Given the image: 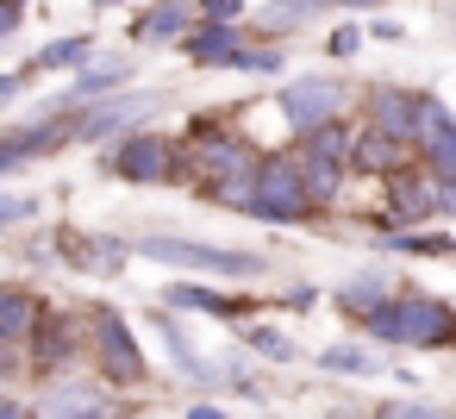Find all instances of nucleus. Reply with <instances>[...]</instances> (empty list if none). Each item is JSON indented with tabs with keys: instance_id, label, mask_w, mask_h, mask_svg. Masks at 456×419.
<instances>
[{
	"instance_id": "f257e3e1",
	"label": "nucleus",
	"mask_w": 456,
	"mask_h": 419,
	"mask_svg": "<svg viewBox=\"0 0 456 419\" xmlns=\"http://www.w3.org/2000/svg\"><path fill=\"white\" fill-rule=\"evenodd\" d=\"M369 344H400V350H456V307L419 288H400L394 300L369 307L356 319Z\"/></svg>"
},
{
	"instance_id": "393cba45",
	"label": "nucleus",
	"mask_w": 456,
	"mask_h": 419,
	"mask_svg": "<svg viewBox=\"0 0 456 419\" xmlns=\"http://www.w3.org/2000/svg\"><path fill=\"white\" fill-rule=\"evenodd\" d=\"M244 350H256V357H269V363H294V338L281 332V325H244Z\"/></svg>"
},
{
	"instance_id": "e433bc0d",
	"label": "nucleus",
	"mask_w": 456,
	"mask_h": 419,
	"mask_svg": "<svg viewBox=\"0 0 456 419\" xmlns=\"http://www.w3.org/2000/svg\"><path fill=\"white\" fill-rule=\"evenodd\" d=\"M82 419H119V413H113V407H107V413H82Z\"/></svg>"
},
{
	"instance_id": "a878e982",
	"label": "nucleus",
	"mask_w": 456,
	"mask_h": 419,
	"mask_svg": "<svg viewBox=\"0 0 456 419\" xmlns=\"http://www.w3.org/2000/svg\"><path fill=\"white\" fill-rule=\"evenodd\" d=\"M375 419H456V413L437 407V400H381Z\"/></svg>"
},
{
	"instance_id": "6ab92c4d",
	"label": "nucleus",
	"mask_w": 456,
	"mask_h": 419,
	"mask_svg": "<svg viewBox=\"0 0 456 419\" xmlns=\"http://www.w3.org/2000/svg\"><path fill=\"white\" fill-rule=\"evenodd\" d=\"M194 13H200L194 0H157V7H144V13H138V26H132V32H138L144 45H175V38H188Z\"/></svg>"
},
{
	"instance_id": "9d476101",
	"label": "nucleus",
	"mask_w": 456,
	"mask_h": 419,
	"mask_svg": "<svg viewBox=\"0 0 456 419\" xmlns=\"http://www.w3.org/2000/svg\"><path fill=\"white\" fill-rule=\"evenodd\" d=\"M419 163L437 176V182H456V113L444 101H419V138H412Z\"/></svg>"
},
{
	"instance_id": "f03ea898",
	"label": "nucleus",
	"mask_w": 456,
	"mask_h": 419,
	"mask_svg": "<svg viewBox=\"0 0 456 419\" xmlns=\"http://www.w3.org/2000/svg\"><path fill=\"white\" fill-rule=\"evenodd\" d=\"M88 363H94V382L119 388V394H138L151 382L144 344L119 307H88Z\"/></svg>"
},
{
	"instance_id": "b1692460",
	"label": "nucleus",
	"mask_w": 456,
	"mask_h": 419,
	"mask_svg": "<svg viewBox=\"0 0 456 419\" xmlns=\"http://www.w3.org/2000/svg\"><path fill=\"white\" fill-rule=\"evenodd\" d=\"M88 51H94V38L82 32V38H51L38 57H32V70H82L88 63Z\"/></svg>"
},
{
	"instance_id": "0eeeda50",
	"label": "nucleus",
	"mask_w": 456,
	"mask_h": 419,
	"mask_svg": "<svg viewBox=\"0 0 456 419\" xmlns=\"http://www.w3.org/2000/svg\"><path fill=\"white\" fill-rule=\"evenodd\" d=\"M275 107H281V119H288V132H294V138H306L313 126L344 119L350 88H344L338 76H300V82H288V88L275 94Z\"/></svg>"
},
{
	"instance_id": "58836bf2",
	"label": "nucleus",
	"mask_w": 456,
	"mask_h": 419,
	"mask_svg": "<svg viewBox=\"0 0 456 419\" xmlns=\"http://www.w3.org/2000/svg\"><path fill=\"white\" fill-rule=\"evenodd\" d=\"M94 7H119V0H94Z\"/></svg>"
},
{
	"instance_id": "4c0bfd02",
	"label": "nucleus",
	"mask_w": 456,
	"mask_h": 419,
	"mask_svg": "<svg viewBox=\"0 0 456 419\" xmlns=\"http://www.w3.org/2000/svg\"><path fill=\"white\" fill-rule=\"evenodd\" d=\"M344 7H381V0H344Z\"/></svg>"
},
{
	"instance_id": "f8f14e48",
	"label": "nucleus",
	"mask_w": 456,
	"mask_h": 419,
	"mask_svg": "<svg viewBox=\"0 0 456 419\" xmlns=\"http://www.w3.org/2000/svg\"><path fill=\"white\" fill-rule=\"evenodd\" d=\"M419 157H412V144H400V138H387V132H369V126H356V151H350V176H369V182H394L400 169H412Z\"/></svg>"
},
{
	"instance_id": "f3484780",
	"label": "nucleus",
	"mask_w": 456,
	"mask_h": 419,
	"mask_svg": "<svg viewBox=\"0 0 456 419\" xmlns=\"http://www.w3.org/2000/svg\"><path fill=\"white\" fill-rule=\"evenodd\" d=\"M157 338L169 344L175 369H182V375H188L194 388H219V382H225V369H219V363H207V357L194 350V338H188V325H182L175 313H157Z\"/></svg>"
},
{
	"instance_id": "39448f33",
	"label": "nucleus",
	"mask_w": 456,
	"mask_h": 419,
	"mask_svg": "<svg viewBox=\"0 0 456 419\" xmlns=\"http://www.w3.org/2000/svg\"><path fill=\"white\" fill-rule=\"evenodd\" d=\"M88 357V313H69V307H45L32 344H26V369L38 382H63L76 363Z\"/></svg>"
},
{
	"instance_id": "a211bd4d",
	"label": "nucleus",
	"mask_w": 456,
	"mask_h": 419,
	"mask_svg": "<svg viewBox=\"0 0 456 419\" xmlns=\"http://www.w3.org/2000/svg\"><path fill=\"white\" fill-rule=\"evenodd\" d=\"M394 294H400V282H394L387 269H375V263H369V269H356V275H344L331 300H338V307H344L350 319H362L369 307H381V300H394Z\"/></svg>"
},
{
	"instance_id": "f704fd0d",
	"label": "nucleus",
	"mask_w": 456,
	"mask_h": 419,
	"mask_svg": "<svg viewBox=\"0 0 456 419\" xmlns=\"http://www.w3.org/2000/svg\"><path fill=\"white\" fill-rule=\"evenodd\" d=\"M188 419H225V407H213V400H194V407H188Z\"/></svg>"
},
{
	"instance_id": "6e6552de",
	"label": "nucleus",
	"mask_w": 456,
	"mask_h": 419,
	"mask_svg": "<svg viewBox=\"0 0 456 419\" xmlns=\"http://www.w3.org/2000/svg\"><path fill=\"white\" fill-rule=\"evenodd\" d=\"M157 107H163V94H126V88H119V94H107L101 107H88V113L76 119V144H107V138L119 144V138H126L144 113H157Z\"/></svg>"
},
{
	"instance_id": "4be33fe9",
	"label": "nucleus",
	"mask_w": 456,
	"mask_h": 419,
	"mask_svg": "<svg viewBox=\"0 0 456 419\" xmlns=\"http://www.w3.org/2000/svg\"><path fill=\"white\" fill-rule=\"evenodd\" d=\"M294 151H306V157H331V163H350V151H356V126H350V119L313 126L306 138H294Z\"/></svg>"
},
{
	"instance_id": "412c9836",
	"label": "nucleus",
	"mask_w": 456,
	"mask_h": 419,
	"mask_svg": "<svg viewBox=\"0 0 456 419\" xmlns=\"http://www.w3.org/2000/svg\"><path fill=\"white\" fill-rule=\"evenodd\" d=\"M319 369H325V375H350V382H369V375H381V357H375L369 344L344 338V344H325V350H319Z\"/></svg>"
},
{
	"instance_id": "c85d7f7f",
	"label": "nucleus",
	"mask_w": 456,
	"mask_h": 419,
	"mask_svg": "<svg viewBox=\"0 0 456 419\" xmlns=\"http://www.w3.org/2000/svg\"><path fill=\"white\" fill-rule=\"evenodd\" d=\"M281 307H288V313H313V307H319V288H313V282H294V288L281 294Z\"/></svg>"
},
{
	"instance_id": "5701e85b",
	"label": "nucleus",
	"mask_w": 456,
	"mask_h": 419,
	"mask_svg": "<svg viewBox=\"0 0 456 419\" xmlns=\"http://www.w3.org/2000/svg\"><path fill=\"white\" fill-rule=\"evenodd\" d=\"M313 20V7L306 0H269V7H256V20L244 26V32H263V38H288V32H300Z\"/></svg>"
},
{
	"instance_id": "c9c22d12",
	"label": "nucleus",
	"mask_w": 456,
	"mask_h": 419,
	"mask_svg": "<svg viewBox=\"0 0 456 419\" xmlns=\"http://www.w3.org/2000/svg\"><path fill=\"white\" fill-rule=\"evenodd\" d=\"M306 7H313V13H325V7H338V0H306Z\"/></svg>"
},
{
	"instance_id": "2f4dec72",
	"label": "nucleus",
	"mask_w": 456,
	"mask_h": 419,
	"mask_svg": "<svg viewBox=\"0 0 456 419\" xmlns=\"http://www.w3.org/2000/svg\"><path fill=\"white\" fill-rule=\"evenodd\" d=\"M32 76H38V70H32V63H26V70H13V76H0V107H7V101H20V94H26V82H32Z\"/></svg>"
},
{
	"instance_id": "20e7f679",
	"label": "nucleus",
	"mask_w": 456,
	"mask_h": 419,
	"mask_svg": "<svg viewBox=\"0 0 456 419\" xmlns=\"http://www.w3.org/2000/svg\"><path fill=\"white\" fill-rule=\"evenodd\" d=\"M244 213L263 219V226H306V219H313V194H306V182H300L294 151H269V157H263Z\"/></svg>"
},
{
	"instance_id": "7c9ffc66",
	"label": "nucleus",
	"mask_w": 456,
	"mask_h": 419,
	"mask_svg": "<svg viewBox=\"0 0 456 419\" xmlns=\"http://www.w3.org/2000/svg\"><path fill=\"white\" fill-rule=\"evenodd\" d=\"M238 70H250V76H275V70H281V51H244Z\"/></svg>"
},
{
	"instance_id": "aec40b11",
	"label": "nucleus",
	"mask_w": 456,
	"mask_h": 419,
	"mask_svg": "<svg viewBox=\"0 0 456 419\" xmlns=\"http://www.w3.org/2000/svg\"><path fill=\"white\" fill-rule=\"evenodd\" d=\"M294 163H300V182H306L313 207H338V201H344V188H350V163H331V157H306V151H294Z\"/></svg>"
},
{
	"instance_id": "dca6fc26",
	"label": "nucleus",
	"mask_w": 456,
	"mask_h": 419,
	"mask_svg": "<svg viewBox=\"0 0 456 419\" xmlns=\"http://www.w3.org/2000/svg\"><path fill=\"white\" fill-rule=\"evenodd\" d=\"M244 38H250L244 26H213V20H207V26H200V32H188L182 45H188V57H194L200 70H238V63H244V51H250Z\"/></svg>"
},
{
	"instance_id": "c756f323",
	"label": "nucleus",
	"mask_w": 456,
	"mask_h": 419,
	"mask_svg": "<svg viewBox=\"0 0 456 419\" xmlns=\"http://www.w3.org/2000/svg\"><path fill=\"white\" fill-rule=\"evenodd\" d=\"M325 51H331V57H350V51H362V26H338Z\"/></svg>"
},
{
	"instance_id": "cd10ccee",
	"label": "nucleus",
	"mask_w": 456,
	"mask_h": 419,
	"mask_svg": "<svg viewBox=\"0 0 456 419\" xmlns=\"http://www.w3.org/2000/svg\"><path fill=\"white\" fill-rule=\"evenodd\" d=\"M32 213H38L32 194H0V226H20V219H32Z\"/></svg>"
},
{
	"instance_id": "2eb2a0df",
	"label": "nucleus",
	"mask_w": 456,
	"mask_h": 419,
	"mask_svg": "<svg viewBox=\"0 0 456 419\" xmlns=\"http://www.w3.org/2000/svg\"><path fill=\"white\" fill-rule=\"evenodd\" d=\"M107 407H113V388L107 382H51L32 413L38 419H82V413H107Z\"/></svg>"
},
{
	"instance_id": "4468645a",
	"label": "nucleus",
	"mask_w": 456,
	"mask_h": 419,
	"mask_svg": "<svg viewBox=\"0 0 456 419\" xmlns=\"http://www.w3.org/2000/svg\"><path fill=\"white\" fill-rule=\"evenodd\" d=\"M169 307H188V313H213V319H256V300L250 294H225V288H200V282H169L163 288Z\"/></svg>"
},
{
	"instance_id": "9b49d317",
	"label": "nucleus",
	"mask_w": 456,
	"mask_h": 419,
	"mask_svg": "<svg viewBox=\"0 0 456 419\" xmlns=\"http://www.w3.org/2000/svg\"><path fill=\"white\" fill-rule=\"evenodd\" d=\"M45 319V300L26 288V282H0V363H26V344Z\"/></svg>"
},
{
	"instance_id": "1a4fd4ad",
	"label": "nucleus",
	"mask_w": 456,
	"mask_h": 419,
	"mask_svg": "<svg viewBox=\"0 0 456 419\" xmlns=\"http://www.w3.org/2000/svg\"><path fill=\"white\" fill-rule=\"evenodd\" d=\"M419 101H425V94H412V88H400V82H381V88L362 94V126H369V132H387V138H400V144H412V138H419ZM412 157H419V151H412Z\"/></svg>"
},
{
	"instance_id": "423d86ee",
	"label": "nucleus",
	"mask_w": 456,
	"mask_h": 419,
	"mask_svg": "<svg viewBox=\"0 0 456 419\" xmlns=\"http://www.w3.org/2000/svg\"><path fill=\"white\" fill-rule=\"evenodd\" d=\"M101 169L119 176V182H138V188H151V182H182V138H163V132H126V138L107 151Z\"/></svg>"
},
{
	"instance_id": "72a5a7b5",
	"label": "nucleus",
	"mask_w": 456,
	"mask_h": 419,
	"mask_svg": "<svg viewBox=\"0 0 456 419\" xmlns=\"http://www.w3.org/2000/svg\"><path fill=\"white\" fill-rule=\"evenodd\" d=\"M0 419H38L26 400H13V394H0Z\"/></svg>"
},
{
	"instance_id": "473e14b6",
	"label": "nucleus",
	"mask_w": 456,
	"mask_h": 419,
	"mask_svg": "<svg viewBox=\"0 0 456 419\" xmlns=\"http://www.w3.org/2000/svg\"><path fill=\"white\" fill-rule=\"evenodd\" d=\"M20 13H26V0H0V38L20 32Z\"/></svg>"
},
{
	"instance_id": "bb28decb",
	"label": "nucleus",
	"mask_w": 456,
	"mask_h": 419,
	"mask_svg": "<svg viewBox=\"0 0 456 419\" xmlns=\"http://www.w3.org/2000/svg\"><path fill=\"white\" fill-rule=\"evenodd\" d=\"M194 7H200L213 26H238V20H244V0H194Z\"/></svg>"
},
{
	"instance_id": "ddd939ff",
	"label": "nucleus",
	"mask_w": 456,
	"mask_h": 419,
	"mask_svg": "<svg viewBox=\"0 0 456 419\" xmlns=\"http://www.w3.org/2000/svg\"><path fill=\"white\" fill-rule=\"evenodd\" d=\"M126 76H132V57H126V51H113V57H88V63L76 70V82L57 94V107L69 113V107H82V101H94V94H119Z\"/></svg>"
},
{
	"instance_id": "7ed1b4c3",
	"label": "nucleus",
	"mask_w": 456,
	"mask_h": 419,
	"mask_svg": "<svg viewBox=\"0 0 456 419\" xmlns=\"http://www.w3.org/2000/svg\"><path fill=\"white\" fill-rule=\"evenodd\" d=\"M132 257H151L163 269H200L213 282H250L269 263L256 251H232V244H200V238H132Z\"/></svg>"
}]
</instances>
